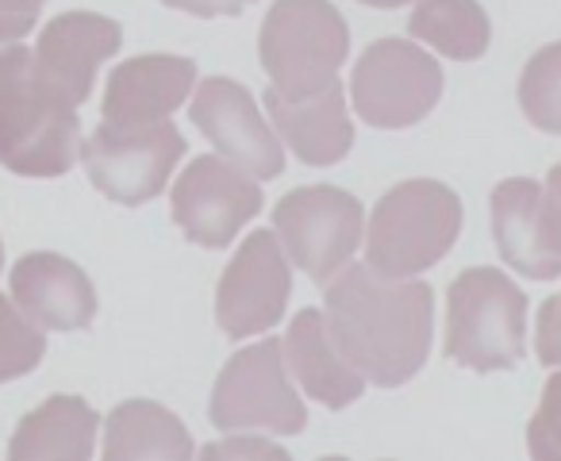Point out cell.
<instances>
[{
	"mask_svg": "<svg viewBox=\"0 0 561 461\" xmlns=\"http://www.w3.org/2000/svg\"><path fill=\"white\" fill-rule=\"evenodd\" d=\"M323 315L343 358L377 389H397L431 354L435 292L423 281H389L369 266H346L328 281Z\"/></svg>",
	"mask_w": 561,
	"mask_h": 461,
	"instance_id": "cell-1",
	"label": "cell"
},
{
	"mask_svg": "<svg viewBox=\"0 0 561 461\" xmlns=\"http://www.w3.org/2000/svg\"><path fill=\"white\" fill-rule=\"evenodd\" d=\"M81 158L73 104L58 101L27 47H0V165L20 177H62Z\"/></svg>",
	"mask_w": 561,
	"mask_h": 461,
	"instance_id": "cell-2",
	"label": "cell"
},
{
	"mask_svg": "<svg viewBox=\"0 0 561 461\" xmlns=\"http://www.w3.org/2000/svg\"><path fill=\"white\" fill-rule=\"evenodd\" d=\"M461 231V200L443 181H404L381 196L366 235V266L404 281L450 254Z\"/></svg>",
	"mask_w": 561,
	"mask_h": 461,
	"instance_id": "cell-3",
	"label": "cell"
},
{
	"mask_svg": "<svg viewBox=\"0 0 561 461\" xmlns=\"http://www.w3.org/2000/svg\"><path fill=\"white\" fill-rule=\"evenodd\" d=\"M527 354V297L500 269L454 277L446 297V358L473 373L512 369Z\"/></svg>",
	"mask_w": 561,
	"mask_h": 461,
	"instance_id": "cell-4",
	"label": "cell"
},
{
	"mask_svg": "<svg viewBox=\"0 0 561 461\" xmlns=\"http://www.w3.org/2000/svg\"><path fill=\"white\" fill-rule=\"evenodd\" d=\"M257 55L273 89L300 101L339 81L351 55V27L331 0H277L262 24Z\"/></svg>",
	"mask_w": 561,
	"mask_h": 461,
	"instance_id": "cell-5",
	"label": "cell"
},
{
	"mask_svg": "<svg viewBox=\"0 0 561 461\" xmlns=\"http://www.w3.org/2000/svg\"><path fill=\"white\" fill-rule=\"evenodd\" d=\"M211 423L219 430H273L300 435L308 427L305 400L289 381V361L277 338L239 350L211 392Z\"/></svg>",
	"mask_w": 561,
	"mask_h": 461,
	"instance_id": "cell-6",
	"label": "cell"
},
{
	"mask_svg": "<svg viewBox=\"0 0 561 461\" xmlns=\"http://www.w3.org/2000/svg\"><path fill=\"white\" fill-rule=\"evenodd\" d=\"M181 154H185V139L170 119H154V124L101 119V127L81 142L89 181L108 200L131 204V208L162 193Z\"/></svg>",
	"mask_w": 561,
	"mask_h": 461,
	"instance_id": "cell-7",
	"label": "cell"
},
{
	"mask_svg": "<svg viewBox=\"0 0 561 461\" xmlns=\"http://www.w3.org/2000/svg\"><path fill=\"white\" fill-rule=\"evenodd\" d=\"M362 204L335 185L293 188L273 208V227L289 262L320 285L351 266L362 243Z\"/></svg>",
	"mask_w": 561,
	"mask_h": 461,
	"instance_id": "cell-8",
	"label": "cell"
},
{
	"mask_svg": "<svg viewBox=\"0 0 561 461\" xmlns=\"http://www.w3.org/2000/svg\"><path fill=\"white\" fill-rule=\"evenodd\" d=\"M351 96L369 127L397 131L431 116L443 96V70L423 47H412L404 39H381L354 66Z\"/></svg>",
	"mask_w": 561,
	"mask_h": 461,
	"instance_id": "cell-9",
	"label": "cell"
},
{
	"mask_svg": "<svg viewBox=\"0 0 561 461\" xmlns=\"http://www.w3.org/2000/svg\"><path fill=\"white\" fill-rule=\"evenodd\" d=\"M170 204L185 239H193L204 251H224L262 211V188L224 154H204L193 158L178 177Z\"/></svg>",
	"mask_w": 561,
	"mask_h": 461,
	"instance_id": "cell-10",
	"label": "cell"
},
{
	"mask_svg": "<svg viewBox=\"0 0 561 461\" xmlns=\"http://www.w3.org/2000/svg\"><path fill=\"white\" fill-rule=\"evenodd\" d=\"M293 292L289 254L273 231H250L219 277L216 315L227 338H250L280 323Z\"/></svg>",
	"mask_w": 561,
	"mask_h": 461,
	"instance_id": "cell-11",
	"label": "cell"
},
{
	"mask_svg": "<svg viewBox=\"0 0 561 461\" xmlns=\"http://www.w3.org/2000/svg\"><path fill=\"white\" fill-rule=\"evenodd\" d=\"M193 124L201 127V135L239 170H247L250 177L270 181L285 170V147L270 131L265 116L257 112L250 89H242L231 78H208L193 96L188 108Z\"/></svg>",
	"mask_w": 561,
	"mask_h": 461,
	"instance_id": "cell-12",
	"label": "cell"
},
{
	"mask_svg": "<svg viewBox=\"0 0 561 461\" xmlns=\"http://www.w3.org/2000/svg\"><path fill=\"white\" fill-rule=\"evenodd\" d=\"M124 47V32L116 20L96 12H66L50 20L35 47V70L43 85L66 104H85L93 93L96 66L108 62Z\"/></svg>",
	"mask_w": 561,
	"mask_h": 461,
	"instance_id": "cell-13",
	"label": "cell"
},
{
	"mask_svg": "<svg viewBox=\"0 0 561 461\" xmlns=\"http://www.w3.org/2000/svg\"><path fill=\"white\" fill-rule=\"evenodd\" d=\"M12 300L47 331H81L96 315L93 281L62 254H24L12 266Z\"/></svg>",
	"mask_w": 561,
	"mask_h": 461,
	"instance_id": "cell-14",
	"label": "cell"
},
{
	"mask_svg": "<svg viewBox=\"0 0 561 461\" xmlns=\"http://www.w3.org/2000/svg\"><path fill=\"white\" fill-rule=\"evenodd\" d=\"M196 81L193 58L142 55L116 66L104 89V119L108 124H154L170 119L185 104Z\"/></svg>",
	"mask_w": 561,
	"mask_h": 461,
	"instance_id": "cell-15",
	"label": "cell"
},
{
	"mask_svg": "<svg viewBox=\"0 0 561 461\" xmlns=\"http://www.w3.org/2000/svg\"><path fill=\"white\" fill-rule=\"evenodd\" d=\"M265 108L277 127V135L293 147V154L305 165H335L351 154L354 147V127L346 116L343 85L331 81L328 89L312 96L289 101L277 89L265 93Z\"/></svg>",
	"mask_w": 561,
	"mask_h": 461,
	"instance_id": "cell-16",
	"label": "cell"
},
{
	"mask_svg": "<svg viewBox=\"0 0 561 461\" xmlns=\"http://www.w3.org/2000/svg\"><path fill=\"white\" fill-rule=\"evenodd\" d=\"M492 235L500 258L530 281L561 277V258L550 246L542 223V185L530 177H512L492 193Z\"/></svg>",
	"mask_w": 561,
	"mask_h": 461,
	"instance_id": "cell-17",
	"label": "cell"
},
{
	"mask_svg": "<svg viewBox=\"0 0 561 461\" xmlns=\"http://www.w3.org/2000/svg\"><path fill=\"white\" fill-rule=\"evenodd\" d=\"M285 361L289 373L297 377V384L323 407H346L366 392V377L343 358V350L335 346L328 327V315L305 308L293 320L289 335H285Z\"/></svg>",
	"mask_w": 561,
	"mask_h": 461,
	"instance_id": "cell-18",
	"label": "cell"
},
{
	"mask_svg": "<svg viewBox=\"0 0 561 461\" xmlns=\"http://www.w3.org/2000/svg\"><path fill=\"white\" fill-rule=\"evenodd\" d=\"M96 446V412L81 396H50L16 427L12 461H85Z\"/></svg>",
	"mask_w": 561,
	"mask_h": 461,
	"instance_id": "cell-19",
	"label": "cell"
},
{
	"mask_svg": "<svg viewBox=\"0 0 561 461\" xmlns=\"http://www.w3.org/2000/svg\"><path fill=\"white\" fill-rule=\"evenodd\" d=\"M104 458L108 461H185L193 458V438L170 407L154 400H127L108 415L104 427Z\"/></svg>",
	"mask_w": 561,
	"mask_h": 461,
	"instance_id": "cell-20",
	"label": "cell"
},
{
	"mask_svg": "<svg viewBox=\"0 0 561 461\" xmlns=\"http://www.w3.org/2000/svg\"><path fill=\"white\" fill-rule=\"evenodd\" d=\"M412 39L435 47L454 62H473L489 50L492 27L477 0H420L412 12Z\"/></svg>",
	"mask_w": 561,
	"mask_h": 461,
	"instance_id": "cell-21",
	"label": "cell"
},
{
	"mask_svg": "<svg viewBox=\"0 0 561 461\" xmlns=\"http://www.w3.org/2000/svg\"><path fill=\"white\" fill-rule=\"evenodd\" d=\"M519 108L538 131L561 135V43L542 47L519 78Z\"/></svg>",
	"mask_w": 561,
	"mask_h": 461,
	"instance_id": "cell-22",
	"label": "cell"
},
{
	"mask_svg": "<svg viewBox=\"0 0 561 461\" xmlns=\"http://www.w3.org/2000/svg\"><path fill=\"white\" fill-rule=\"evenodd\" d=\"M47 354L43 327L20 312L16 300L0 297V384L32 373Z\"/></svg>",
	"mask_w": 561,
	"mask_h": 461,
	"instance_id": "cell-23",
	"label": "cell"
},
{
	"mask_svg": "<svg viewBox=\"0 0 561 461\" xmlns=\"http://www.w3.org/2000/svg\"><path fill=\"white\" fill-rule=\"evenodd\" d=\"M527 446H530V458L561 461V373H553L546 381L542 404H538L527 430Z\"/></svg>",
	"mask_w": 561,
	"mask_h": 461,
	"instance_id": "cell-24",
	"label": "cell"
},
{
	"mask_svg": "<svg viewBox=\"0 0 561 461\" xmlns=\"http://www.w3.org/2000/svg\"><path fill=\"white\" fill-rule=\"evenodd\" d=\"M538 361L550 369L561 366V292L550 297L538 312V338H535Z\"/></svg>",
	"mask_w": 561,
	"mask_h": 461,
	"instance_id": "cell-25",
	"label": "cell"
},
{
	"mask_svg": "<svg viewBox=\"0 0 561 461\" xmlns=\"http://www.w3.org/2000/svg\"><path fill=\"white\" fill-rule=\"evenodd\" d=\"M542 223H546V235H550V246L558 251L561 258V162L550 170L542 188Z\"/></svg>",
	"mask_w": 561,
	"mask_h": 461,
	"instance_id": "cell-26",
	"label": "cell"
},
{
	"mask_svg": "<svg viewBox=\"0 0 561 461\" xmlns=\"http://www.w3.org/2000/svg\"><path fill=\"white\" fill-rule=\"evenodd\" d=\"M165 9H178V12H188V16H239L247 4H254V0H162Z\"/></svg>",
	"mask_w": 561,
	"mask_h": 461,
	"instance_id": "cell-27",
	"label": "cell"
},
{
	"mask_svg": "<svg viewBox=\"0 0 561 461\" xmlns=\"http://www.w3.org/2000/svg\"><path fill=\"white\" fill-rule=\"evenodd\" d=\"M47 4V0H0V12L12 20H24V24L35 27V16H39V9Z\"/></svg>",
	"mask_w": 561,
	"mask_h": 461,
	"instance_id": "cell-28",
	"label": "cell"
},
{
	"mask_svg": "<svg viewBox=\"0 0 561 461\" xmlns=\"http://www.w3.org/2000/svg\"><path fill=\"white\" fill-rule=\"evenodd\" d=\"M227 453H273V458H277V450H270V442H262V438H239V442H224L219 450H208V458H227Z\"/></svg>",
	"mask_w": 561,
	"mask_h": 461,
	"instance_id": "cell-29",
	"label": "cell"
},
{
	"mask_svg": "<svg viewBox=\"0 0 561 461\" xmlns=\"http://www.w3.org/2000/svg\"><path fill=\"white\" fill-rule=\"evenodd\" d=\"M32 32V24H24V20H12L0 12V43H20L24 35Z\"/></svg>",
	"mask_w": 561,
	"mask_h": 461,
	"instance_id": "cell-30",
	"label": "cell"
},
{
	"mask_svg": "<svg viewBox=\"0 0 561 461\" xmlns=\"http://www.w3.org/2000/svg\"><path fill=\"white\" fill-rule=\"evenodd\" d=\"M369 9H400V4H412V0H362Z\"/></svg>",
	"mask_w": 561,
	"mask_h": 461,
	"instance_id": "cell-31",
	"label": "cell"
},
{
	"mask_svg": "<svg viewBox=\"0 0 561 461\" xmlns=\"http://www.w3.org/2000/svg\"><path fill=\"white\" fill-rule=\"evenodd\" d=\"M0 269H4V251H0Z\"/></svg>",
	"mask_w": 561,
	"mask_h": 461,
	"instance_id": "cell-32",
	"label": "cell"
}]
</instances>
